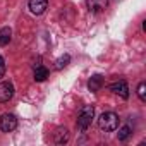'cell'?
I'll return each mask as SVG.
<instances>
[{"mask_svg":"<svg viewBox=\"0 0 146 146\" xmlns=\"http://www.w3.org/2000/svg\"><path fill=\"white\" fill-rule=\"evenodd\" d=\"M93 119H95V108H93L91 105H84V107L79 110V113H78V120H76L78 129H79L81 132H86L88 127L91 125Z\"/></svg>","mask_w":146,"mask_h":146,"instance_id":"6da1fadb","label":"cell"},{"mask_svg":"<svg viewBox=\"0 0 146 146\" xmlns=\"http://www.w3.org/2000/svg\"><path fill=\"white\" fill-rule=\"evenodd\" d=\"M119 115L113 113V112H103L100 117H98V127L105 132H112V131H117L119 127Z\"/></svg>","mask_w":146,"mask_h":146,"instance_id":"7a4b0ae2","label":"cell"},{"mask_svg":"<svg viewBox=\"0 0 146 146\" xmlns=\"http://www.w3.org/2000/svg\"><path fill=\"white\" fill-rule=\"evenodd\" d=\"M17 127V117L14 113H2L0 115V131L2 132H12Z\"/></svg>","mask_w":146,"mask_h":146,"instance_id":"3957f363","label":"cell"},{"mask_svg":"<svg viewBox=\"0 0 146 146\" xmlns=\"http://www.w3.org/2000/svg\"><path fill=\"white\" fill-rule=\"evenodd\" d=\"M108 91H112L113 95H119V96L124 98V100L129 98V86H127V83H125L124 79L115 81V83H110V84H108Z\"/></svg>","mask_w":146,"mask_h":146,"instance_id":"277c9868","label":"cell"},{"mask_svg":"<svg viewBox=\"0 0 146 146\" xmlns=\"http://www.w3.org/2000/svg\"><path fill=\"white\" fill-rule=\"evenodd\" d=\"M14 96V84L9 81L0 83V103H5Z\"/></svg>","mask_w":146,"mask_h":146,"instance_id":"5b68a950","label":"cell"},{"mask_svg":"<svg viewBox=\"0 0 146 146\" xmlns=\"http://www.w3.org/2000/svg\"><path fill=\"white\" fill-rule=\"evenodd\" d=\"M86 7L91 14H100L108 7V0H86Z\"/></svg>","mask_w":146,"mask_h":146,"instance_id":"8992f818","label":"cell"},{"mask_svg":"<svg viewBox=\"0 0 146 146\" xmlns=\"http://www.w3.org/2000/svg\"><path fill=\"white\" fill-rule=\"evenodd\" d=\"M29 11L35 16H41L48 9V0H29Z\"/></svg>","mask_w":146,"mask_h":146,"instance_id":"52a82bcc","label":"cell"},{"mask_svg":"<svg viewBox=\"0 0 146 146\" xmlns=\"http://www.w3.org/2000/svg\"><path fill=\"white\" fill-rule=\"evenodd\" d=\"M103 76H100V74H95V76H91L90 78V81H88V88H90V91H93V93H98L100 90H102V86H103Z\"/></svg>","mask_w":146,"mask_h":146,"instance_id":"ba28073f","label":"cell"},{"mask_svg":"<svg viewBox=\"0 0 146 146\" xmlns=\"http://www.w3.org/2000/svg\"><path fill=\"white\" fill-rule=\"evenodd\" d=\"M69 131L65 129V127H58L55 132H53V143L55 144H65L67 141H69Z\"/></svg>","mask_w":146,"mask_h":146,"instance_id":"9c48e42d","label":"cell"},{"mask_svg":"<svg viewBox=\"0 0 146 146\" xmlns=\"http://www.w3.org/2000/svg\"><path fill=\"white\" fill-rule=\"evenodd\" d=\"M11 40H12V29H11L9 26H5V28L0 29V46L9 45Z\"/></svg>","mask_w":146,"mask_h":146,"instance_id":"30bf717a","label":"cell"},{"mask_svg":"<svg viewBox=\"0 0 146 146\" xmlns=\"http://www.w3.org/2000/svg\"><path fill=\"white\" fill-rule=\"evenodd\" d=\"M33 76H35V81H36V83H41V81H45V79L48 78V69L43 67V65H36Z\"/></svg>","mask_w":146,"mask_h":146,"instance_id":"8fae6325","label":"cell"},{"mask_svg":"<svg viewBox=\"0 0 146 146\" xmlns=\"http://www.w3.org/2000/svg\"><path fill=\"white\" fill-rule=\"evenodd\" d=\"M117 129H119V127H117ZM131 134H132L131 125H122V127L119 129V132H117V137H119V141H125V139H129Z\"/></svg>","mask_w":146,"mask_h":146,"instance_id":"7c38bea8","label":"cell"},{"mask_svg":"<svg viewBox=\"0 0 146 146\" xmlns=\"http://www.w3.org/2000/svg\"><path fill=\"white\" fill-rule=\"evenodd\" d=\"M69 62H70V57L65 53V55H62V57H60V58L55 62V69H58V70H60V69H64V67H65Z\"/></svg>","mask_w":146,"mask_h":146,"instance_id":"4fadbf2b","label":"cell"},{"mask_svg":"<svg viewBox=\"0 0 146 146\" xmlns=\"http://www.w3.org/2000/svg\"><path fill=\"white\" fill-rule=\"evenodd\" d=\"M137 96H139L141 102H146V83L137 84Z\"/></svg>","mask_w":146,"mask_h":146,"instance_id":"5bb4252c","label":"cell"},{"mask_svg":"<svg viewBox=\"0 0 146 146\" xmlns=\"http://www.w3.org/2000/svg\"><path fill=\"white\" fill-rule=\"evenodd\" d=\"M5 76V60L4 57H0V79Z\"/></svg>","mask_w":146,"mask_h":146,"instance_id":"9a60e30c","label":"cell"}]
</instances>
